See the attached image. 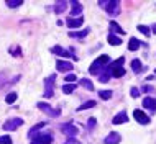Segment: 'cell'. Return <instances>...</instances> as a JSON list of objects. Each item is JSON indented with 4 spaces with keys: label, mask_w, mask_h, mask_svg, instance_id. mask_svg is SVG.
I'll use <instances>...</instances> for the list:
<instances>
[{
    "label": "cell",
    "mask_w": 156,
    "mask_h": 144,
    "mask_svg": "<svg viewBox=\"0 0 156 144\" xmlns=\"http://www.w3.org/2000/svg\"><path fill=\"white\" fill-rule=\"evenodd\" d=\"M108 64H110V57H108L107 54H102V56H99L94 62H92V66L89 67V72L94 75H99V74H102L104 69Z\"/></svg>",
    "instance_id": "obj_1"
},
{
    "label": "cell",
    "mask_w": 156,
    "mask_h": 144,
    "mask_svg": "<svg viewBox=\"0 0 156 144\" xmlns=\"http://www.w3.org/2000/svg\"><path fill=\"white\" fill-rule=\"evenodd\" d=\"M100 7H104V10L107 12L108 15L115 16L120 13V3L117 2V0H107V2H104V0H100L99 2Z\"/></svg>",
    "instance_id": "obj_2"
},
{
    "label": "cell",
    "mask_w": 156,
    "mask_h": 144,
    "mask_svg": "<svg viewBox=\"0 0 156 144\" xmlns=\"http://www.w3.org/2000/svg\"><path fill=\"white\" fill-rule=\"evenodd\" d=\"M36 107L40 108L41 111H44L48 116H51V118H58V116L61 115V110H59V108H53L51 105H48V103H43V101H41V103H38Z\"/></svg>",
    "instance_id": "obj_3"
},
{
    "label": "cell",
    "mask_w": 156,
    "mask_h": 144,
    "mask_svg": "<svg viewBox=\"0 0 156 144\" xmlns=\"http://www.w3.org/2000/svg\"><path fill=\"white\" fill-rule=\"evenodd\" d=\"M54 80H56V74L49 75V77L44 79V97L46 98H51L54 94Z\"/></svg>",
    "instance_id": "obj_4"
},
{
    "label": "cell",
    "mask_w": 156,
    "mask_h": 144,
    "mask_svg": "<svg viewBox=\"0 0 156 144\" xmlns=\"http://www.w3.org/2000/svg\"><path fill=\"white\" fill-rule=\"evenodd\" d=\"M20 126H23V120H22V118H10V120H7L5 123H3L2 128L5 131H15V129H18Z\"/></svg>",
    "instance_id": "obj_5"
},
{
    "label": "cell",
    "mask_w": 156,
    "mask_h": 144,
    "mask_svg": "<svg viewBox=\"0 0 156 144\" xmlns=\"http://www.w3.org/2000/svg\"><path fill=\"white\" fill-rule=\"evenodd\" d=\"M53 142V136L49 133H40L36 136L31 138L30 144H51Z\"/></svg>",
    "instance_id": "obj_6"
},
{
    "label": "cell",
    "mask_w": 156,
    "mask_h": 144,
    "mask_svg": "<svg viewBox=\"0 0 156 144\" xmlns=\"http://www.w3.org/2000/svg\"><path fill=\"white\" fill-rule=\"evenodd\" d=\"M133 118L140 123V125H148V123L151 121L150 116L146 115L145 111H141V110H135V111H133Z\"/></svg>",
    "instance_id": "obj_7"
},
{
    "label": "cell",
    "mask_w": 156,
    "mask_h": 144,
    "mask_svg": "<svg viewBox=\"0 0 156 144\" xmlns=\"http://www.w3.org/2000/svg\"><path fill=\"white\" fill-rule=\"evenodd\" d=\"M122 141V136L117 131H112V133L107 134V138L104 139V144H119Z\"/></svg>",
    "instance_id": "obj_8"
},
{
    "label": "cell",
    "mask_w": 156,
    "mask_h": 144,
    "mask_svg": "<svg viewBox=\"0 0 156 144\" xmlns=\"http://www.w3.org/2000/svg\"><path fill=\"white\" fill-rule=\"evenodd\" d=\"M51 53H53V54H58V56H61V57H73V59H76V56H73L69 51L64 49V48H61V46H53V48H51Z\"/></svg>",
    "instance_id": "obj_9"
},
{
    "label": "cell",
    "mask_w": 156,
    "mask_h": 144,
    "mask_svg": "<svg viewBox=\"0 0 156 144\" xmlns=\"http://www.w3.org/2000/svg\"><path fill=\"white\" fill-rule=\"evenodd\" d=\"M84 23V16L81 15V16H77V18H73V16H71V18H67L66 20V25H67V28H79L81 26V25Z\"/></svg>",
    "instance_id": "obj_10"
},
{
    "label": "cell",
    "mask_w": 156,
    "mask_h": 144,
    "mask_svg": "<svg viewBox=\"0 0 156 144\" xmlns=\"http://www.w3.org/2000/svg\"><path fill=\"white\" fill-rule=\"evenodd\" d=\"M71 5H73V8H71V13H73V18H77V16H81L82 13V3L76 2V0H71Z\"/></svg>",
    "instance_id": "obj_11"
},
{
    "label": "cell",
    "mask_w": 156,
    "mask_h": 144,
    "mask_svg": "<svg viewBox=\"0 0 156 144\" xmlns=\"http://www.w3.org/2000/svg\"><path fill=\"white\" fill-rule=\"evenodd\" d=\"M56 69L59 72H69V70H73V62H69V61H58L56 62Z\"/></svg>",
    "instance_id": "obj_12"
},
{
    "label": "cell",
    "mask_w": 156,
    "mask_h": 144,
    "mask_svg": "<svg viewBox=\"0 0 156 144\" xmlns=\"http://www.w3.org/2000/svg\"><path fill=\"white\" fill-rule=\"evenodd\" d=\"M62 133H64L66 136L74 138L76 134L79 133V128H77V126H74V125H64V126H62Z\"/></svg>",
    "instance_id": "obj_13"
},
{
    "label": "cell",
    "mask_w": 156,
    "mask_h": 144,
    "mask_svg": "<svg viewBox=\"0 0 156 144\" xmlns=\"http://www.w3.org/2000/svg\"><path fill=\"white\" fill-rule=\"evenodd\" d=\"M143 107L151 110V111H154L156 110V98H153V97H145V100H143Z\"/></svg>",
    "instance_id": "obj_14"
},
{
    "label": "cell",
    "mask_w": 156,
    "mask_h": 144,
    "mask_svg": "<svg viewBox=\"0 0 156 144\" xmlns=\"http://www.w3.org/2000/svg\"><path fill=\"white\" fill-rule=\"evenodd\" d=\"M126 121H128V115H126L125 111H120L119 115H115L112 120L113 125H122V123H126Z\"/></svg>",
    "instance_id": "obj_15"
},
{
    "label": "cell",
    "mask_w": 156,
    "mask_h": 144,
    "mask_svg": "<svg viewBox=\"0 0 156 144\" xmlns=\"http://www.w3.org/2000/svg\"><path fill=\"white\" fill-rule=\"evenodd\" d=\"M44 126H46V123H44V121H40V123H36V125L33 126V128H31L30 131H28V136H30V138H33V136H35V134L38 133V131H41V129L44 128Z\"/></svg>",
    "instance_id": "obj_16"
},
{
    "label": "cell",
    "mask_w": 156,
    "mask_h": 144,
    "mask_svg": "<svg viewBox=\"0 0 156 144\" xmlns=\"http://www.w3.org/2000/svg\"><path fill=\"white\" fill-rule=\"evenodd\" d=\"M110 31H112V35H113V33H119V35H125V29L122 28L117 22H110Z\"/></svg>",
    "instance_id": "obj_17"
},
{
    "label": "cell",
    "mask_w": 156,
    "mask_h": 144,
    "mask_svg": "<svg viewBox=\"0 0 156 144\" xmlns=\"http://www.w3.org/2000/svg\"><path fill=\"white\" fill-rule=\"evenodd\" d=\"M66 8H67V2H56L53 7V10H54V13H62Z\"/></svg>",
    "instance_id": "obj_18"
},
{
    "label": "cell",
    "mask_w": 156,
    "mask_h": 144,
    "mask_svg": "<svg viewBox=\"0 0 156 144\" xmlns=\"http://www.w3.org/2000/svg\"><path fill=\"white\" fill-rule=\"evenodd\" d=\"M79 85L84 87L86 90H94V84H92V80H89V79H81L79 80Z\"/></svg>",
    "instance_id": "obj_19"
},
{
    "label": "cell",
    "mask_w": 156,
    "mask_h": 144,
    "mask_svg": "<svg viewBox=\"0 0 156 144\" xmlns=\"http://www.w3.org/2000/svg\"><path fill=\"white\" fill-rule=\"evenodd\" d=\"M107 41H108V44H112V46H120L122 44V38L115 36V35H108Z\"/></svg>",
    "instance_id": "obj_20"
},
{
    "label": "cell",
    "mask_w": 156,
    "mask_h": 144,
    "mask_svg": "<svg viewBox=\"0 0 156 144\" xmlns=\"http://www.w3.org/2000/svg\"><path fill=\"white\" fill-rule=\"evenodd\" d=\"M87 35H89V29H82V31H71L69 33V36L71 38H86Z\"/></svg>",
    "instance_id": "obj_21"
},
{
    "label": "cell",
    "mask_w": 156,
    "mask_h": 144,
    "mask_svg": "<svg viewBox=\"0 0 156 144\" xmlns=\"http://www.w3.org/2000/svg\"><path fill=\"white\" fill-rule=\"evenodd\" d=\"M140 46H141V43L136 39V38H132V39L128 41V49H130V51H136Z\"/></svg>",
    "instance_id": "obj_22"
},
{
    "label": "cell",
    "mask_w": 156,
    "mask_h": 144,
    "mask_svg": "<svg viewBox=\"0 0 156 144\" xmlns=\"http://www.w3.org/2000/svg\"><path fill=\"white\" fill-rule=\"evenodd\" d=\"M141 69H143L141 61H140V59H133V61H132V70L138 74V72H141Z\"/></svg>",
    "instance_id": "obj_23"
},
{
    "label": "cell",
    "mask_w": 156,
    "mask_h": 144,
    "mask_svg": "<svg viewBox=\"0 0 156 144\" xmlns=\"http://www.w3.org/2000/svg\"><path fill=\"white\" fill-rule=\"evenodd\" d=\"M16 98H18V95H16V92H10L7 97H5V101L8 105H13L15 101H16Z\"/></svg>",
    "instance_id": "obj_24"
},
{
    "label": "cell",
    "mask_w": 156,
    "mask_h": 144,
    "mask_svg": "<svg viewBox=\"0 0 156 144\" xmlns=\"http://www.w3.org/2000/svg\"><path fill=\"white\" fill-rule=\"evenodd\" d=\"M76 84H64V87H62V92H64L66 95H69V94H73V92L76 90Z\"/></svg>",
    "instance_id": "obj_25"
},
{
    "label": "cell",
    "mask_w": 156,
    "mask_h": 144,
    "mask_svg": "<svg viewBox=\"0 0 156 144\" xmlns=\"http://www.w3.org/2000/svg\"><path fill=\"white\" fill-rule=\"evenodd\" d=\"M22 5H23V0H7L8 8H16V7H22Z\"/></svg>",
    "instance_id": "obj_26"
},
{
    "label": "cell",
    "mask_w": 156,
    "mask_h": 144,
    "mask_svg": "<svg viewBox=\"0 0 156 144\" xmlns=\"http://www.w3.org/2000/svg\"><path fill=\"white\" fill-rule=\"evenodd\" d=\"M99 80H100L102 84H107L108 80H110V70H104L102 74L99 75Z\"/></svg>",
    "instance_id": "obj_27"
},
{
    "label": "cell",
    "mask_w": 156,
    "mask_h": 144,
    "mask_svg": "<svg viewBox=\"0 0 156 144\" xmlns=\"http://www.w3.org/2000/svg\"><path fill=\"white\" fill-rule=\"evenodd\" d=\"M95 107V101L94 100H89V101H86V103H82L81 107H79L77 110L79 111H82V110H87V108H94Z\"/></svg>",
    "instance_id": "obj_28"
},
{
    "label": "cell",
    "mask_w": 156,
    "mask_h": 144,
    "mask_svg": "<svg viewBox=\"0 0 156 144\" xmlns=\"http://www.w3.org/2000/svg\"><path fill=\"white\" fill-rule=\"evenodd\" d=\"M112 90H100L99 92V97H100V98H102V100H108V98H112Z\"/></svg>",
    "instance_id": "obj_29"
},
{
    "label": "cell",
    "mask_w": 156,
    "mask_h": 144,
    "mask_svg": "<svg viewBox=\"0 0 156 144\" xmlns=\"http://www.w3.org/2000/svg\"><path fill=\"white\" fill-rule=\"evenodd\" d=\"M138 31L143 33L145 36H151V31H150V28L148 26H145V25H138Z\"/></svg>",
    "instance_id": "obj_30"
},
{
    "label": "cell",
    "mask_w": 156,
    "mask_h": 144,
    "mask_svg": "<svg viewBox=\"0 0 156 144\" xmlns=\"http://www.w3.org/2000/svg\"><path fill=\"white\" fill-rule=\"evenodd\" d=\"M130 95H132L133 98H138V97H140V90H138L136 87H132L130 88Z\"/></svg>",
    "instance_id": "obj_31"
},
{
    "label": "cell",
    "mask_w": 156,
    "mask_h": 144,
    "mask_svg": "<svg viewBox=\"0 0 156 144\" xmlns=\"http://www.w3.org/2000/svg\"><path fill=\"white\" fill-rule=\"evenodd\" d=\"M13 141H12L10 136H0V144H12Z\"/></svg>",
    "instance_id": "obj_32"
},
{
    "label": "cell",
    "mask_w": 156,
    "mask_h": 144,
    "mask_svg": "<svg viewBox=\"0 0 156 144\" xmlns=\"http://www.w3.org/2000/svg\"><path fill=\"white\" fill-rule=\"evenodd\" d=\"M76 80H77V77H76L74 74H67L66 75V82L67 84H73V82H76Z\"/></svg>",
    "instance_id": "obj_33"
},
{
    "label": "cell",
    "mask_w": 156,
    "mask_h": 144,
    "mask_svg": "<svg viewBox=\"0 0 156 144\" xmlns=\"http://www.w3.org/2000/svg\"><path fill=\"white\" fill-rule=\"evenodd\" d=\"M64 144H81L79 142V139H76V138H69V139H66Z\"/></svg>",
    "instance_id": "obj_34"
},
{
    "label": "cell",
    "mask_w": 156,
    "mask_h": 144,
    "mask_svg": "<svg viewBox=\"0 0 156 144\" xmlns=\"http://www.w3.org/2000/svg\"><path fill=\"white\" fill-rule=\"evenodd\" d=\"M95 123H97V120H95V118H89V121H87V125H89V128H94V126H95Z\"/></svg>",
    "instance_id": "obj_35"
},
{
    "label": "cell",
    "mask_w": 156,
    "mask_h": 144,
    "mask_svg": "<svg viewBox=\"0 0 156 144\" xmlns=\"http://www.w3.org/2000/svg\"><path fill=\"white\" fill-rule=\"evenodd\" d=\"M3 84H5V75L0 74V85H3Z\"/></svg>",
    "instance_id": "obj_36"
},
{
    "label": "cell",
    "mask_w": 156,
    "mask_h": 144,
    "mask_svg": "<svg viewBox=\"0 0 156 144\" xmlns=\"http://www.w3.org/2000/svg\"><path fill=\"white\" fill-rule=\"evenodd\" d=\"M141 90H143V92H151V90H153V88H151V87H148V85H145V87L141 88Z\"/></svg>",
    "instance_id": "obj_37"
},
{
    "label": "cell",
    "mask_w": 156,
    "mask_h": 144,
    "mask_svg": "<svg viewBox=\"0 0 156 144\" xmlns=\"http://www.w3.org/2000/svg\"><path fill=\"white\" fill-rule=\"evenodd\" d=\"M153 33L156 35V25H153Z\"/></svg>",
    "instance_id": "obj_38"
},
{
    "label": "cell",
    "mask_w": 156,
    "mask_h": 144,
    "mask_svg": "<svg viewBox=\"0 0 156 144\" xmlns=\"http://www.w3.org/2000/svg\"><path fill=\"white\" fill-rule=\"evenodd\" d=\"M154 72H156V70H154Z\"/></svg>",
    "instance_id": "obj_39"
}]
</instances>
